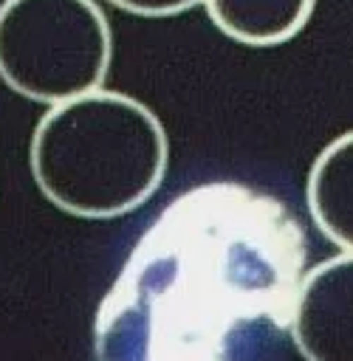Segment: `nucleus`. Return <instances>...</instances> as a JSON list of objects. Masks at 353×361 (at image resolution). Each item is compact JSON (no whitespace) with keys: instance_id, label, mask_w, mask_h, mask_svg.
I'll list each match as a JSON object with an SVG mask.
<instances>
[{"instance_id":"f257e3e1","label":"nucleus","mask_w":353,"mask_h":361,"mask_svg":"<svg viewBox=\"0 0 353 361\" xmlns=\"http://www.w3.org/2000/svg\"><path fill=\"white\" fill-rule=\"evenodd\" d=\"M305 257V231L274 195L192 186L147 226L102 296L93 358L263 361L291 330Z\"/></svg>"},{"instance_id":"f03ea898","label":"nucleus","mask_w":353,"mask_h":361,"mask_svg":"<svg viewBox=\"0 0 353 361\" xmlns=\"http://www.w3.org/2000/svg\"><path fill=\"white\" fill-rule=\"evenodd\" d=\"M167 164L161 118L136 96L104 87L48 107L28 144L40 195L82 220H113L144 206Z\"/></svg>"},{"instance_id":"7ed1b4c3","label":"nucleus","mask_w":353,"mask_h":361,"mask_svg":"<svg viewBox=\"0 0 353 361\" xmlns=\"http://www.w3.org/2000/svg\"><path fill=\"white\" fill-rule=\"evenodd\" d=\"M113 31L96 0H3L0 82L40 104H62L104 85Z\"/></svg>"},{"instance_id":"20e7f679","label":"nucleus","mask_w":353,"mask_h":361,"mask_svg":"<svg viewBox=\"0 0 353 361\" xmlns=\"http://www.w3.org/2000/svg\"><path fill=\"white\" fill-rule=\"evenodd\" d=\"M288 333L305 361H353V254L305 271Z\"/></svg>"},{"instance_id":"39448f33","label":"nucleus","mask_w":353,"mask_h":361,"mask_svg":"<svg viewBox=\"0 0 353 361\" xmlns=\"http://www.w3.org/2000/svg\"><path fill=\"white\" fill-rule=\"evenodd\" d=\"M305 203L319 234L353 254V130L328 141L313 158Z\"/></svg>"},{"instance_id":"423d86ee","label":"nucleus","mask_w":353,"mask_h":361,"mask_svg":"<svg viewBox=\"0 0 353 361\" xmlns=\"http://www.w3.org/2000/svg\"><path fill=\"white\" fill-rule=\"evenodd\" d=\"M203 8L232 42L271 48L294 39L308 25L316 0H203Z\"/></svg>"},{"instance_id":"0eeeda50","label":"nucleus","mask_w":353,"mask_h":361,"mask_svg":"<svg viewBox=\"0 0 353 361\" xmlns=\"http://www.w3.org/2000/svg\"><path fill=\"white\" fill-rule=\"evenodd\" d=\"M107 3L136 17H175L195 8L203 0H107Z\"/></svg>"}]
</instances>
